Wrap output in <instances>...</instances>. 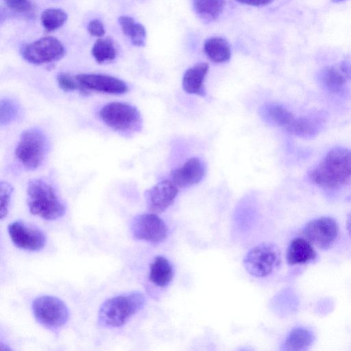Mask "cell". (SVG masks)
<instances>
[{"mask_svg": "<svg viewBox=\"0 0 351 351\" xmlns=\"http://www.w3.org/2000/svg\"><path fill=\"white\" fill-rule=\"evenodd\" d=\"M303 234L312 245L328 250L338 237V224L330 217H321L309 221L303 229Z\"/></svg>", "mask_w": 351, "mask_h": 351, "instance_id": "cell-10", "label": "cell"}, {"mask_svg": "<svg viewBox=\"0 0 351 351\" xmlns=\"http://www.w3.org/2000/svg\"><path fill=\"white\" fill-rule=\"evenodd\" d=\"M4 2L10 10L20 13H29L33 9L29 0H4Z\"/></svg>", "mask_w": 351, "mask_h": 351, "instance_id": "cell-30", "label": "cell"}, {"mask_svg": "<svg viewBox=\"0 0 351 351\" xmlns=\"http://www.w3.org/2000/svg\"><path fill=\"white\" fill-rule=\"evenodd\" d=\"M319 80L326 88L333 93L341 91L348 80H350L341 63L323 68L319 73Z\"/></svg>", "mask_w": 351, "mask_h": 351, "instance_id": "cell-17", "label": "cell"}, {"mask_svg": "<svg viewBox=\"0 0 351 351\" xmlns=\"http://www.w3.org/2000/svg\"><path fill=\"white\" fill-rule=\"evenodd\" d=\"M204 51L207 57L215 63L226 62L231 57L229 43L225 38L219 36L208 38L204 44Z\"/></svg>", "mask_w": 351, "mask_h": 351, "instance_id": "cell-19", "label": "cell"}, {"mask_svg": "<svg viewBox=\"0 0 351 351\" xmlns=\"http://www.w3.org/2000/svg\"><path fill=\"white\" fill-rule=\"evenodd\" d=\"M209 65L199 62L188 69L182 78V87L189 94L205 95L204 82L208 73Z\"/></svg>", "mask_w": 351, "mask_h": 351, "instance_id": "cell-15", "label": "cell"}, {"mask_svg": "<svg viewBox=\"0 0 351 351\" xmlns=\"http://www.w3.org/2000/svg\"><path fill=\"white\" fill-rule=\"evenodd\" d=\"M64 53V47L59 40L52 36H46L26 45L22 56L29 63L42 64L57 61Z\"/></svg>", "mask_w": 351, "mask_h": 351, "instance_id": "cell-8", "label": "cell"}, {"mask_svg": "<svg viewBox=\"0 0 351 351\" xmlns=\"http://www.w3.org/2000/svg\"><path fill=\"white\" fill-rule=\"evenodd\" d=\"M57 82L60 88L65 91H73L79 89V85L75 77L68 73H62L57 76Z\"/></svg>", "mask_w": 351, "mask_h": 351, "instance_id": "cell-29", "label": "cell"}, {"mask_svg": "<svg viewBox=\"0 0 351 351\" xmlns=\"http://www.w3.org/2000/svg\"><path fill=\"white\" fill-rule=\"evenodd\" d=\"M67 14L62 9L48 8L40 16L43 27L49 31H54L62 27L67 20Z\"/></svg>", "mask_w": 351, "mask_h": 351, "instance_id": "cell-24", "label": "cell"}, {"mask_svg": "<svg viewBox=\"0 0 351 351\" xmlns=\"http://www.w3.org/2000/svg\"><path fill=\"white\" fill-rule=\"evenodd\" d=\"M173 276L169 261L164 256H156L150 265L149 280L156 286L165 287L169 284Z\"/></svg>", "mask_w": 351, "mask_h": 351, "instance_id": "cell-18", "label": "cell"}, {"mask_svg": "<svg viewBox=\"0 0 351 351\" xmlns=\"http://www.w3.org/2000/svg\"><path fill=\"white\" fill-rule=\"evenodd\" d=\"M237 2L252 6H264L271 3L274 0H236Z\"/></svg>", "mask_w": 351, "mask_h": 351, "instance_id": "cell-32", "label": "cell"}, {"mask_svg": "<svg viewBox=\"0 0 351 351\" xmlns=\"http://www.w3.org/2000/svg\"><path fill=\"white\" fill-rule=\"evenodd\" d=\"M49 150V141L38 128H29L21 135L15 149V156L27 170H35L43 162Z\"/></svg>", "mask_w": 351, "mask_h": 351, "instance_id": "cell-4", "label": "cell"}, {"mask_svg": "<svg viewBox=\"0 0 351 351\" xmlns=\"http://www.w3.org/2000/svg\"><path fill=\"white\" fill-rule=\"evenodd\" d=\"M332 2H335V3H339V2H341V1H343L345 0H331Z\"/></svg>", "mask_w": 351, "mask_h": 351, "instance_id": "cell-34", "label": "cell"}, {"mask_svg": "<svg viewBox=\"0 0 351 351\" xmlns=\"http://www.w3.org/2000/svg\"><path fill=\"white\" fill-rule=\"evenodd\" d=\"M27 204L30 213L46 220H55L65 213V206L51 184L40 179L29 182Z\"/></svg>", "mask_w": 351, "mask_h": 351, "instance_id": "cell-3", "label": "cell"}, {"mask_svg": "<svg viewBox=\"0 0 351 351\" xmlns=\"http://www.w3.org/2000/svg\"><path fill=\"white\" fill-rule=\"evenodd\" d=\"M21 110L19 104L14 100L4 98L0 102L1 126L6 125L16 121L20 117Z\"/></svg>", "mask_w": 351, "mask_h": 351, "instance_id": "cell-26", "label": "cell"}, {"mask_svg": "<svg viewBox=\"0 0 351 351\" xmlns=\"http://www.w3.org/2000/svg\"><path fill=\"white\" fill-rule=\"evenodd\" d=\"M88 33L97 38L103 36L105 34V29L102 22L99 19L91 20L87 26Z\"/></svg>", "mask_w": 351, "mask_h": 351, "instance_id": "cell-31", "label": "cell"}, {"mask_svg": "<svg viewBox=\"0 0 351 351\" xmlns=\"http://www.w3.org/2000/svg\"><path fill=\"white\" fill-rule=\"evenodd\" d=\"M204 175V163L198 158L192 157L171 172V180L178 188H185L199 183Z\"/></svg>", "mask_w": 351, "mask_h": 351, "instance_id": "cell-14", "label": "cell"}, {"mask_svg": "<svg viewBox=\"0 0 351 351\" xmlns=\"http://www.w3.org/2000/svg\"><path fill=\"white\" fill-rule=\"evenodd\" d=\"M79 89L83 92L95 91L108 94L119 95L128 92L127 84L114 76L97 74L83 73L75 76Z\"/></svg>", "mask_w": 351, "mask_h": 351, "instance_id": "cell-12", "label": "cell"}, {"mask_svg": "<svg viewBox=\"0 0 351 351\" xmlns=\"http://www.w3.org/2000/svg\"><path fill=\"white\" fill-rule=\"evenodd\" d=\"M131 231L135 239L154 245L163 242L167 234L166 224L154 213L136 216L131 223Z\"/></svg>", "mask_w": 351, "mask_h": 351, "instance_id": "cell-9", "label": "cell"}, {"mask_svg": "<svg viewBox=\"0 0 351 351\" xmlns=\"http://www.w3.org/2000/svg\"><path fill=\"white\" fill-rule=\"evenodd\" d=\"M308 176L322 188L334 189L344 186L351 179V151L340 147L332 148Z\"/></svg>", "mask_w": 351, "mask_h": 351, "instance_id": "cell-1", "label": "cell"}, {"mask_svg": "<svg viewBox=\"0 0 351 351\" xmlns=\"http://www.w3.org/2000/svg\"><path fill=\"white\" fill-rule=\"evenodd\" d=\"M99 117L109 128L120 134L129 135L138 132L142 120L137 108L129 104L114 101L106 104Z\"/></svg>", "mask_w": 351, "mask_h": 351, "instance_id": "cell-5", "label": "cell"}, {"mask_svg": "<svg viewBox=\"0 0 351 351\" xmlns=\"http://www.w3.org/2000/svg\"><path fill=\"white\" fill-rule=\"evenodd\" d=\"M92 55L99 64L113 60L117 51L112 40L99 38L92 47Z\"/></svg>", "mask_w": 351, "mask_h": 351, "instance_id": "cell-23", "label": "cell"}, {"mask_svg": "<svg viewBox=\"0 0 351 351\" xmlns=\"http://www.w3.org/2000/svg\"><path fill=\"white\" fill-rule=\"evenodd\" d=\"M178 193V187L171 180H163L145 193L149 210L161 213L173 202Z\"/></svg>", "mask_w": 351, "mask_h": 351, "instance_id": "cell-13", "label": "cell"}, {"mask_svg": "<svg viewBox=\"0 0 351 351\" xmlns=\"http://www.w3.org/2000/svg\"><path fill=\"white\" fill-rule=\"evenodd\" d=\"M268 114L274 123L288 132H290L296 119L290 111L280 105L270 107Z\"/></svg>", "mask_w": 351, "mask_h": 351, "instance_id": "cell-25", "label": "cell"}, {"mask_svg": "<svg viewBox=\"0 0 351 351\" xmlns=\"http://www.w3.org/2000/svg\"><path fill=\"white\" fill-rule=\"evenodd\" d=\"M318 132V123L306 117L296 118L289 133L303 138H309Z\"/></svg>", "mask_w": 351, "mask_h": 351, "instance_id": "cell-27", "label": "cell"}, {"mask_svg": "<svg viewBox=\"0 0 351 351\" xmlns=\"http://www.w3.org/2000/svg\"><path fill=\"white\" fill-rule=\"evenodd\" d=\"M10 237L17 247L28 251L42 250L46 243V236L38 228L21 221H15L8 226Z\"/></svg>", "mask_w": 351, "mask_h": 351, "instance_id": "cell-11", "label": "cell"}, {"mask_svg": "<svg viewBox=\"0 0 351 351\" xmlns=\"http://www.w3.org/2000/svg\"><path fill=\"white\" fill-rule=\"evenodd\" d=\"M36 319L43 326L56 330L68 321L69 311L64 302L57 297L43 295L35 298L32 304Z\"/></svg>", "mask_w": 351, "mask_h": 351, "instance_id": "cell-6", "label": "cell"}, {"mask_svg": "<svg viewBox=\"0 0 351 351\" xmlns=\"http://www.w3.org/2000/svg\"><path fill=\"white\" fill-rule=\"evenodd\" d=\"M314 335L308 329L298 327L293 329L287 337L283 345L285 350H305L313 342Z\"/></svg>", "mask_w": 351, "mask_h": 351, "instance_id": "cell-21", "label": "cell"}, {"mask_svg": "<svg viewBox=\"0 0 351 351\" xmlns=\"http://www.w3.org/2000/svg\"><path fill=\"white\" fill-rule=\"evenodd\" d=\"M119 23L123 33L130 38L132 43L137 47H143L146 40V30L145 27L136 23L133 18L128 16H121Z\"/></svg>", "mask_w": 351, "mask_h": 351, "instance_id": "cell-22", "label": "cell"}, {"mask_svg": "<svg viewBox=\"0 0 351 351\" xmlns=\"http://www.w3.org/2000/svg\"><path fill=\"white\" fill-rule=\"evenodd\" d=\"M347 230L350 237H351V214L347 221Z\"/></svg>", "mask_w": 351, "mask_h": 351, "instance_id": "cell-33", "label": "cell"}, {"mask_svg": "<svg viewBox=\"0 0 351 351\" xmlns=\"http://www.w3.org/2000/svg\"><path fill=\"white\" fill-rule=\"evenodd\" d=\"M317 256L313 245L305 238L293 239L287 249V261L289 265L305 264L313 261Z\"/></svg>", "mask_w": 351, "mask_h": 351, "instance_id": "cell-16", "label": "cell"}, {"mask_svg": "<svg viewBox=\"0 0 351 351\" xmlns=\"http://www.w3.org/2000/svg\"><path fill=\"white\" fill-rule=\"evenodd\" d=\"M145 304V297L139 291L122 293L106 300L100 306L98 322L100 325L117 328L122 326Z\"/></svg>", "mask_w": 351, "mask_h": 351, "instance_id": "cell-2", "label": "cell"}, {"mask_svg": "<svg viewBox=\"0 0 351 351\" xmlns=\"http://www.w3.org/2000/svg\"><path fill=\"white\" fill-rule=\"evenodd\" d=\"M226 0H193L197 15L205 22L216 20L222 13Z\"/></svg>", "mask_w": 351, "mask_h": 351, "instance_id": "cell-20", "label": "cell"}, {"mask_svg": "<svg viewBox=\"0 0 351 351\" xmlns=\"http://www.w3.org/2000/svg\"><path fill=\"white\" fill-rule=\"evenodd\" d=\"M1 188V219H3L8 215L10 198L13 189L10 184L2 181L0 184Z\"/></svg>", "mask_w": 351, "mask_h": 351, "instance_id": "cell-28", "label": "cell"}, {"mask_svg": "<svg viewBox=\"0 0 351 351\" xmlns=\"http://www.w3.org/2000/svg\"><path fill=\"white\" fill-rule=\"evenodd\" d=\"M280 253L278 247L272 243H261L245 255L243 265L246 271L256 277L269 275L280 263Z\"/></svg>", "mask_w": 351, "mask_h": 351, "instance_id": "cell-7", "label": "cell"}]
</instances>
